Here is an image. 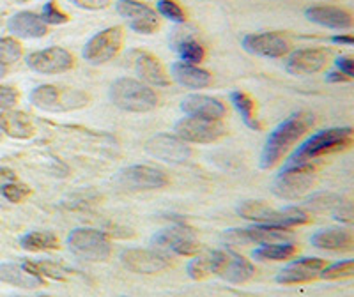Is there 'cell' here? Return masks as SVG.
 Here are the masks:
<instances>
[{"label": "cell", "instance_id": "obj_1", "mask_svg": "<svg viewBox=\"0 0 354 297\" xmlns=\"http://www.w3.org/2000/svg\"><path fill=\"white\" fill-rule=\"evenodd\" d=\"M314 122L315 117L310 112H298L287 117L282 124H278L262 148L261 169L270 170L278 165L290 148L298 144L299 138L312 129Z\"/></svg>", "mask_w": 354, "mask_h": 297}, {"label": "cell", "instance_id": "obj_2", "mask_svg": "<svg viewBox=\"0 0 354 297\" xmlns=\"http://www.w3.org/2000/svg\"><path fill=\"white\" fill-rule=\"evenodd\" d=\"M353 144V128H330L315 133L310 138H306L292 156L289 157L287 165H298V163H308L310 160L326 156V154L346 151Z\"/></svg>", "mask_w": 354, "mask_h": 297}, {"label": "cell", "instance_id": "obj_3", "mask_svg": "<svg viewBox=\"0 0 354 297\" xmlns=\"http://www.w3.org/2000/svg\"><path fill=\"white\" fill-rule=\"evenodd\" d=\"M109 97L117 108L124 112L145 113L158 106V94L153 87L135 78H117L109 88Z\"/></svg>", "mask_w": 354, "mask_h": 297}, {"label": "cell", "instance_id": "obj_4", "mask_svg": "<svg viewBox=\"0 0 354 297\" xmlns=\"http://www.w3.org/2000/svg\"><path fill=\"white\" fill-rule=\"evenodd\" d=\"M30 103L44 112H69V110L82 108L88 103L87 94L82 90H73V88H62L59 85H37L32 88L28 96Z\"/></svg>", "mask_w": 354, "mask_h": 297}, {"label": "cell", "instance_id": "obj_5", "mask_svg": "<svg viewBox=\"0 0 354 297\" xmlns=\"http://www.w3.org/2000/svg\"><path fill=\"white\" fill-rule=\"evenodd\" d=\"M314 182V166L310 163L286 165L282 172L274 177L271 191H273L274 197L283 198V200H298L312 189Z\"/></svg>", "mask_w": 354, "mask_h": 297}, {"label": "cell", "instance_id": "obj_6", "mask_svg": "<svg viewBox=\"0 0 354 297\" xmlns=\"http://www.w3.org/2000/svg\"><path fill=\"white\" fill-rule=\"evenodd\" d=\"M68 246L77 257L91 262H105L112 253L106 233L96 229H75L68 236Z\"/></svg>", "mask_w": 354, "mask_h": 297}, {"label": "cell", "instance_id": "obj_7", "mask_svg": "<svg viewBox=\"0 0 354 297\" xmlns=\"http://www.w3.org/2000/svg\"><path fill=\"white\" fill-rule=\"evenodd\" d=\"M122 44H124V30H122V27H109L105 30H101V32L94 34L85 43L82 55H84L88 64H106V62L113 61L119 55V52L122 50Z\"/></svg>", "mask_w": 354, "mask_h": 297}, {"label": "cell", "instance_id": "obj_8", "mask_svg": "<svg viewBox=\"0 0 354 297\" xmlns=\"http://www.w3.org/2000/svg\"><path fill=\"white\" fill-rule=\"evenodd\" d=\"M115 181L121 188L131 191H151V189L165 188L169 184V177L156 166L131 165L117 173Z\"/></svg>", "mask_w": 354, "mask_h": 297}, {"label": "cell", "instance_id": "obj_9", "mask_svg": "<svg viewBox=\"0 0 354 297\" xmlns=\"http://www.w3.org/2000/svg\"><path fill=\"white\" fill-rule=\"evenodd\" d=\"M28 69L39 75H62L75 68V57L62 46H48L25 57Z\"/></svg>", "mask_w": 354, "mask_h": 297}, {"label": "cell", "instance_id": "obj_10", "mask_svg": "<svg viewBox=\"0 0 354 297\" xmlns=\"http://www.w3.org/2000/svg\"><path fill=\"white\" fill-rule=\"evenodd\" d=\"M115 11L124 18L131 30L144 36H151L160 28V17L151 6L138 0H117Z\"/></svg>", "mask_w": 354, "mask_h": 297}, {"label": "cell", "instance_id": "obj_11", "mask_svg": "<svg viewBox=\"0 0 354 297\" xmlns=\"http://www.w3.org/2000/svg\"><path fill=\"white\" fill-rule=\"evenodd\" d=\"M151 242L156 248L170 249L172 253L183 255V257L201 253V245L195 239V232L186 225H174L160 230L158 233H154Z\"/></svg>", "mask_w": 354, "mask_h": 297}, {"label": "cell", "instance_id": "obj_12", "mask_svg": "<svg viewBox=\"0 0 354 297\" xmlns=\"http://www.w3.org/2000/svg\"><path fill=\"white\" fill-rule=\"evenodd\" d=\"M174 131H176V137H179L186 144H213L225 135L227 129L220 121L185 117L177 122Z\"/></svg>", "mask_w": 354, "mask_h": 297}, {"label": "cell", "instance_id": "obj_13", "mask_svg": "<svg viewBox=\"0 0 354 297\" xmlns=\"http://www.w3.org/2000/svg\"><path fill=\"white\" fill-rule=\"evenodd\" d=\"M121 262L126 269L138 274H156L170 267V257L158 249L128 248L121 253Z\"/></svg>", "mask_w": 354, "mask_h": 297}, {"label": "cell", "instance_id": "obj_14", "mask_svg": "<svg viewBox=\"0 0 354 297\" xmlns=\"http://www.w3.org/2000/svg\"><path fill=\"white\" fill-rule=\"evenodd\" d=\"M255 267L252 262L246 260L234 249H216V260H214V274L229 283H245L254 276Z\"/></svg>", "mask_w": 354, "mask_h": 297}, {"label": "cell", "instance_id": "obj_15", "mask_svg": "<svg viewBox=\"0 0 354 297\" xmlns=\"http://www.w3.org/2000/svg\"><path fill=\"white\" fill-rule=\"evenodd\" d=\"M145 151L156 160L174 163V165L185 163L192 156L188 144L176 135H169V133H160L156 137L149 138L145 142Z\"/></svg>", "mask_w": 354, "mask_h": 297}, {"label": "cell", "instance_id": "obj_16", "mask_svg": "<svg viewBox=\"0 0 354 297\" xmlns=\"http://www.w3.org/2000/svg\"><path fill=\"white\" fill-rule=\"evenodd\" d=\"M243 48L250 55L266 57V59H280L290 52V43L277 32L248 34L241 41Z\"/></svg>", "mask_w": 354, "mask_h": 297}, {"label": "cell", "instance_id": "obj_17", "mask_svg": "<svg viewBox=\"0 0 354 297\" xmlns=\"http://www.w3.org/2000/svg\"><path fill=\"white\" fill-rule=\"evenodd\" d=\"M326 262L317 257H303L298 260H292L287 264L280 273H278L277 281L280 285H298V283H306L315 278H319L321 271L324 269Z\"/></svg>", "mask_w": 354, "mask_h": 297}, {"label": "cell", "instance_id": "obj_18", "mask_svg": "<svg viewBox=\"0 0 354 297\" xmlns=\"http://www.w3.org/2000/svg\"><path fill=\"white\" fill-rule=\"evenodd\" d=\"M328 64V52L322 48H301L294 50L286 62V69L290 75H315L322 71Z\"/></svg>", "mask_w": 354, "mask_h": 297}, {"label": "cell", "instance_id": "obj_19", "mask_svg": "<svg viewBox=\"0 0 354 297\" xmlns=\"http://www.w3.org/2000/svg\"><path fill=\"white\" fill-rule=\"evenodd\" d=\"M181 110L188 117L205 119V121H221L227 108L220 99L205 94H189L181 101Z\"/></svg>", "mask_w": 354, "mask_h": 297}, {"label": "cell", "instance_id": "obj_20", "mask_svg": "<svg viewBox=\"0 0 354 297\" xmlns=\"http://www.w3.org/2000/svg\"><path fill=\"white\" fill-rule=\"evenodd\" d=\"M306 20L333 30H349L353 27V15L337 6H310L305 11Z\"/></svg>", "mask_w": 354, "mask_h": 297}, {"label": "cell", "instance_id": "obj_21", "mask_svg": "<svg viewBox=\"0 0 354 297\" xmlns=\"http://www.w3.org/2000/svg\"><path fill=\"white\" fill-rule=\"evenodd\" d=\"M8 30L11 32V36L21 37V39H39V37L46 36L48 25L44 23L36 12L20 11L9 18Z\"/></svg>", "mask_w": 354, "mask_h": 297}, {"label": "cell", "instance_id": "obj_22", "mask_svg": "<svg viewBox=\"0 0 354 297\" xmlns=\"http://www.w3.org/2000/svg\"><path fill=\"white\" fill-rule=\"evenodd\" d=\"M135 73L144 82L145 85H153V87H169L170 77L165 71L163 64L158 61L153 53L140 52L135 59Z\"/></svg>", "mask_w": 354, "mask_h": 297}, {"label": "cell", "instance_id": "obj_23", "mask_svg": "<svg viewBox=\"0 0 354 297\" xmlns=\"http://www.w3.org/2000/svg\"><path fill=\"white\" fill-rule=\"evenodd\" d=\"M312 246L319 249H330V251H351L354 246V237L349 229L342 227H330L315 232L310 239Z\"/></svg>", "mask_w": 354, "mask_h": 297}, {"label": "cell", "instance_id": "obj_24", "mask_svg": "<svg viewBox=\"0 0 354 297\" xmlns=\"http://www.w3.org/2000/svg\"><path fill=\"white\" fill-rule=\"evenodd\" d=\"M0 131L17 140H28L36 135L32 119L18 110H0Z\"/></svg>", "mask_w": 354, "mask_h": 297}, {"label": "cell", "instance_id": "obj_25", "mask_svg": "<svg viewBox=\"0 0 354 297\" xmlns=\"http://www.w3.org/2000/svg\"><path fill=\"white\" fill-rule=\"evenodd\" d=\"M170 75L177 84L186 88H194V90H202L213 84V77L209 71L194 64H185L181 61L170 66Z\"/></svg>", "mask_w": 354, "mask_h": 297}, {"label": "cell", "instance_id": "obj_26", "mask_svg": "<svg viewBox=\"0 0 354 297\" xmlns=\"http://www.w3.org/2000/svg\"><path fill=\"white\" fill-rule=\"evenodd\" d=\"M0 281H4L11 287H18V289H39L44 285L43 278H37L34 274L27 273L21 265H15L11 262H4L0 264Z\"/></svg>", "mask_w": 354, "mask_h": 297}, {"label": "cell", "instance_id": "obj_27", "mask_svg": "<svg viewBox=\"0 0 354 297\" xmlns=\"http://www.w3.org/2000/svg\"><path fill=\"white\" fill-rule=\"evenodd\" d=\"M308 223V214L303 211L301 207H286V209H270V213L266 214L262 223L259 225L268 227H278V229H290L296 225H305Z\"/></svg>", "mask_w": 354, "mask_h": 297}, {"label": "cell", "instance_id": "obj_28", "mask_svg": "<svg viewBox=\"0 0 354 297\" xmlns=\"http://www.w3.org/2000/svg\"><path fill=\"white\" fill-rule=\"evenodd\" d=\"M230 101H232V105L236 106L238 113L241 115L243 122L248 126L250 129H254V131H261V122L257 119V110H255V103L254 99L248 96L246 93H241V90H234L230 94Z\"/></svg>", "mask_w": 354, "mask_h": 297}, {"label": "cell", "instance_id": "obj_29", "mask_svg": "<svg viewBox=\"0 0 354 297\" xmlns=\"http://www.w3.org/2000/svg\"><path fill=\"white\" fill-rule=\"evenodd\" d=\"M296 245L292 242H274V245H261V248L254 249L252 257L255 260H289L296 255Z\"/></svg>", "mask_w": 354, "mask_h": 297}, {"label": "cell", "instance_id": "obj_30", "mask_svg": "<svg viewBox=\"0 0 354 297\" xmlns=\"http://www.w3.org/2000/svg\"><path fill=\"white\" fill-rule=\"evenodd\" d=\"M21 267L37 278L46 276L52 278V280H66V276L69 274L62 265L50 260H24Z\"/></svg>", "mask_w": 354, "mask_h": 297}, {"label": "cell", "instance_id": "obj_31", "mask_svg": "<svg viewBox=\"0 0 354 297\" xmlns=\"http://www.w3.org/2000/svg\"><path fill=\"white\" fill-rule=\"evenodd\" d=\"M20 246L27 251H43V249H57L59 239L52 232H28L20 239Z\"/></svg>", "mask_w": 354, "mask_h": 297}, {"label": "cell", "instance_id": "obj_32", "mask_svg": "<svg viewBox=\"0 0 354 297\" xmlns=\"http://www.w3.org/2000/svg\"><path fill=\"white\" fill-rule=\"evenodd\" d=\"M214 260H216V249L214 251H205V253H198L194 260L189 262L186 271L192 280H204V278L214 274Z\"/></svg>", "mask_w": 354, "mask_h": 297}, {"label": "cell", "instance_id": "obj_33", "mask_svg": "<svg viewBox=\"0 0 354 297\" xmlns=\"http://www.w3.org/2000/svg\"><path fill=\"white\" fill-rule=\"evenodd\" d=\"M177 53H179L181 62H185V64H194V66L201 64L205 57L204 46H202L198 41L192 39V37H189V39L181 41V43L177 44Z\"/></svg>", "mask_w": 354, "mask_h": 297}, {"label": "cell", "instance_id": "obj_34", "mask_svg": "<svg viewBox=\"0 0 354 297\" xmlns=\"http://www.w3.org/2000/svg\"><path fill=\"white\" fill-rule=\"evenodd\" d=\"M270 205L262 200H245L238 205L236 213L239 214L245 220H252L255 223H262V220L266 218V214L270 213Z\"/></svg>", "mask_w": 354, "mask_h": 297}, {"label": "cell", "instance_id": "obj_35", "mask_svg": "<svg viewBox=\"0 0 354 297\" xmlns=\"http://www.w3.org/2000/svg\"><path fill=\"white\" fill-rule=\"evenodd\" d=\"M354 273V260L347 258V260L335 262L331 265H324V269L321 271L319 278L322 280H340V278H351Z\"/></svg>", "mask_w": 354, "mask_h": 297}, {"label": "cell", "instance_id": "obj_36", "mask_svg": "<svg viewBox=\"0 0 354 297\" xmlns=\"http://www.w3.org/2000/svg\"><path fill=\"white\" fill-rule=\"evenodd\" d=\"M21 59V44L15 37L0 39V62L4 66L15 64Z\"/></svg>", "mask_w": 354, "mask_h": 297}, {"label": "cell", "instance_id": "obj_37", "mask_svg": "<svg viewBox=\"0 0 354 297\" xmlns=\"http://www.w3.org/2000/svg\"><path fill=\"white\" fill-rule=\"evenodd\" d=\"M340 204H344V198L333 193H319L305 202L306 207L314 211H333Z\"/></svg>", "mask_w": 354, "mask_h": 297}, {"label": "cell", "instance_id": "obj_38", "mask_svg": "<svg viewBox=\"0 0 354 297\" xmlns=\"http://www.w3.org/2000/svg\"><path fill=\"white\" fill-rule=\"evenodd\" d=\"M0 195L8 202H11V204H20V202H24L30 195V188L17 179V181H11L2 186L0 188Z\"/></svg>", "mask_w": 354, "mask_h": 297}, {"label": "cell", "instance_id": "obj_39", "mask_svg": "<svg viewBox=\"0 0 354 297\" xmlns=\"http://www.w3.org/2000/svg\"><path fill=\"white\" fill-rule=\"evenodd\" d=\"M156 9L161 17L174 21V23H185L186 21L185 11H183V8L177 4L176 0H160L156 4Z\"/></svg>", "mask_w": 354, "mask_h": 297}, {"label": "cell", "instance_id": "obj_40", "mask_svg": "<svg viewBox=\"0 0 354 297\" xmlns=\"http://www.w3.org/2000/svg\"><path fill=\"white\" fill-rule=\"evenodd\" d=\"M39 17L46 25H64L69 21L68 15L53 0H50V2L43 6V11H41Z\"/></svg>", "mask_w": 354, "mask_h": 297}, {"label": "cell", "instance_id": "obj_41", "mask_svg": "<svg viewBox=\"0 0 354 297\" xmlns=\"http://www.w3.org/2000/svg\"><path fill=\"white\" fill-rule=\"evenodd\" d=\"M18 99H20V94L17 88L0 85V110H12L18 105Z\"/></svg>", "mask_w": 354, "mask_h": 297}, {"label": "cell", "instance_id": "obj_42", "mask_svg": "<svg viewBox=\"0 0 354 297\" xmlns=\"http://www.w3.org/2000/svg\"><path fill=\"white\" fill-rule=\"evenodd\" d=\"M73 6H77L78 9H85V11H101L110 6L112 0H68Z\"/></svg>", "mask_w": 354, "mask_h": 297}, {"label": "cell", "instance_id": "obj_43", "mask_svg": "<svg viewBox=\"0 0 354 297\" xmlns=\"http://www.w3.org/2000/svg\"><path fill=\"white\" fill-rule=\"evenodd\" d=\"M333 218L337 221H340V223H346V225H351L353 223V207H351V204H340L338 207H335L333 211Z\"/></svg>", "mask_w": 354, "mask_h": 297}, {"label": "cell", "instance_id": "obj_44", "mask_svg": "<svg viewBox=\"0 0 354 297\" xmlns=\"http://www.w3.org/2000/svg\"><path fill=\"white\" fill-rule=\"evenodd\" d=\"M335 64H337V71L342 73L344 77H347L349 80L354 77V61L351 57H338Z\"/></svg>", "mask_w": 354, "mask_h": 297}, {"label": "cell", "instance_id": "obj_45", "mask_svg": "<svg viewBox=\"0 0 354 297\" xmlns=\"http://www.w3.org/2000/svg\"><path fill=\"white\" fill-rule=\"evenodd\" d=\"M17 179H18L17 173L12 172L11 169H6V166H2V169H0V188H2L4 184H8V182L17 181Z\"/></svg>", "mask_w": 354, "mask_h": 297}, {"label": "cell", "instance_id": "obj_46", "mask_svg": "<svg viewBox=\"0 0 354 297\" xmlns=\"http://www.w3.org/2000/svg\"><path fill=\"white\" fill-rule=\"evenodd\" d=\"M326 82H330V84H346V82H349V78L344 77L340 71H331L328 73Z\"/></svg>", "mask_w": 354, "mask_h": 297}, {"label": "cell", "instance_id": "obj_47", "mask_svg": "<svg viewBox=\"0 0 354 297\" xmlns=\"http://www.w3.org/2000/svg\"><path fill=\"white\" fill-rule=\"evenodd\" d=\"M331 41H333L335 44H347V46H351V44L354 43L353 36H335Z\"/></svg>", "mask_w": 354, "mask_h": 297}, {"label": "cell", "instance_id": "obj_48", "mask_svg": "<svg viewBox=\"0 0 354 297\" xmlns=\"http://www.w3.org/2000/svg\"><path fill=\"white\" fill-rule=\"evenodd\" d=\"M4 73H6L4 64H2V62H0V77H2V75H4Z\"/></svg>", "mask_w": 354, "mask_h": 297}]
</instances>
